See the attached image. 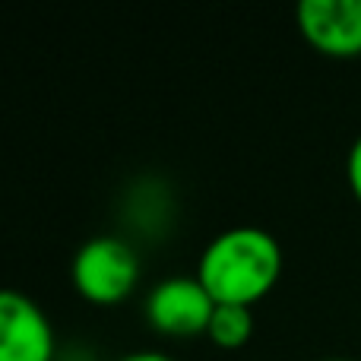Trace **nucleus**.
Instances as JSON below:
<instances>
[{"mask_svg":"<svg viewBox=\"0 0 361 361\" xmlns=\"http://www.w3.org/2000/svg\"><path fill=\"white\" fill-rule=\"evenodd\" d=\"M282 276V247L267 228L235 225L200 254L197 279L216 305L250 307L267 298Z\"/></svg>","mask_w":361,"mask_h":361,"instance_id":"obj_1","label":"nucleus"},{"mask_svg":"<svg viewBox=\"0 0 361 361\" xmlns=\"http://www.w3.org/2000/svg\"><path fill=\"white\" fill-rule=\"evenodd\" d=\"M70 279L89 305L111 307L130 298L140 282V257L127 241L114 235L89 238L70 263Z\"/></svg>","mask_w":361,"mask_h":361,"instance_id":"obj_2","label":"nucleus"},{"mask_svg":"<svg viewBox=\"0 0 361 361\" xmlns=\"http://www.w3.org/2000/svg\"><path fill=\"white\" fill-rule=\"evenodd\" d=\"M143 311L156 333L171 339H190L206 336L216 301L197 276H169L152 286Z\"/></svg>","mask_w":361,"mask_h":361,"instance_id":"obj_3","label":"nucleus"},{"mask_svg":"<svg viewBox=\"0 0 361 361\" xmlns=\"http://www.w3.org/2000/svg\"><path fill=\"white\" fill-rule=\"evenodd\" d=\"M298 32L324 57H361V0H301Z\"/></svg>","mask_w":361,"mask_h":361,"instance_id":"obj_4","label":"nucleus"},{"mask_svg":"<svg viewBox=\"0 0 361 361\" xmlns=\"http://www.w3.org/2000/svg\"><path fill=\"white\" fill-rule=\"evenodd\" d=\"M0 361H54L48 314L16 288H0Z\"/></svg>","mask_w":361,"mask_h":361,"instance_id":"obj_5","label":"nucleus"},{"mask_svg":"<svg viewBox=\"0 0 361 361\" xmlns=\"http://www.w3.org/2000/svg\"><path fill=\"white\" fill-rule=\"evenodd\" d=\"M254 333V314L241 305H216L206 326V339L219 349H241Z\"/></svg>","mask_w":361,"mask_h":361,"instance_id":"obj_6","label":"nucleus"},{"mask_svg":"<svg viewBox=\"0 0 361 361\" xmlns=\"http://www.w3.org/2000/svg\"><path fill=\"white\" fill-rule=\"evenodd\" d=\"M345 178H349V187H352V197L361 203V137L352 143L349 149V159H345Z\"/></svg>","mask_w":361,"mask_h":361,"instance_id":"obj_7","label":"nucleus"},{"mask_svg":"<svg viewBox=\"0 0 361 361\" xmlns=\"http://www.w3.org/2000/svg\"><path fill=\"white\" fill-rule=\"evenodd\" d=\"M118 361H175V358L165 355V352H130V355H124Z\"/></svg>","mask_w":361,"mask_h":361,"instance_id":"obj_8","label":"nucleus"},{"mask_svg":"<svg viewBox=\"0 0 361 361\" xmlns=\"http://www.w3.org/2000/svg\"><path fill=\"white\" fill-rule=\"evenodd\" d=\"M324 361H349V358H324Z\"/></svg>","mask_w":361,"mask_h":361,"instance_id":"obj_9","label":"nucleus"}]
</instances>
